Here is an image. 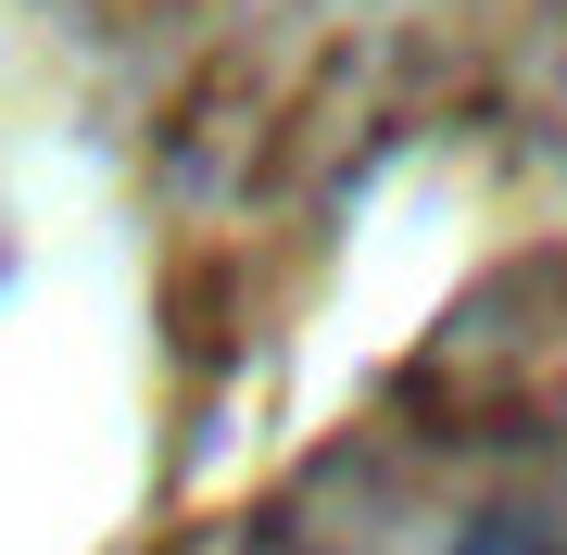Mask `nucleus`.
<instances>
[{
	"label": "nucleus",
	"instance_id": "1",
	"mask_svg": "<svg viewBox=\"0 0 567 555\" xmlns=\"http://www.w3.org/2000/svg\"><path fill=\"white\" fill-rule=\"evenodd\" d=\"M454 555H567V543H543V531H517V517H492V531H466Z\"/></svg>",
	"mask_w": 567,
	"mask_h": 555
}]
</instances>
